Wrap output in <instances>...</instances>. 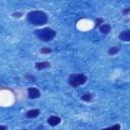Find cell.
<instances>
[{
    "instance_id": "cell-1",
    "label": "cell",
    "mask_w": 130,
    "mask_h": 130,
    "mask_svg": "<svg viewBox=\"0 0 130 130\" xmlns=\"http://www.w3.org/2000/svg\"><path fill=\"white\" fill-rule=\"evenodd\" d=\"M48 15L42 10H31L26 14V21L34 26H42L48 22Z\"/></svg>"
},
{
    "instance_id": "cell-2",
    "label": "cell",
    "mask_w": 130,
    "mask_h": 130,
    "mask_svg": "<svg viewBox=\"0 0 130 130\" xmlns=\"http://www.w3.org/2000/svg\"><path fill=\"white\" fill-rule=\"evenodd\" d=\"M35 35L37 36V38L40 41H42L44 43H48L56 37L57 32H56V30H54L51 27H42V28L35 30Z\"/></svg>"
},
{
    "instance_id": "cell-3",
    "label": "cell",
    "mask_w": 130,
    "mask_h": 130,
    "mask_svg": "<svg viewBox=\"0 0 130 130\" xmlns=\"http://www.w3.org/2000/svg\"><path fill=\"white\" fill-rule=\"evenodd\" d=\"M86 81H87V76L84 73L70 74L68 77V83L72 87H78L80 85H83Z\"/></svg>"
},
{
    "instance_id": "cell-4",
    "label": "cell",
    "mask_w": 130,
    "mask_h": 130,
    "mask_svg": "<svg viewBox=\"0 0 130 130\" xmlns=\"http://www.w3.org/2000/svg\"><path fill=\"white\" fill-rule=\"evenodd\" d=\"M41 96V91L36 86H30L27 88V98L30 100H37Z\"/></svg>"
},
{
    "instance_id": "cell-5",
    "label": "cell",
    "mask_w": 130,
    "mask_h": 130,
    "mask_svg": "<svg viewBox=\"0 0 130 130\" xmlns=\"http://www.w3.org/2000/svg\"><path fill=\"white\" fill-rule=\"evenodd\" d=\"M47 123H48L50 126H52V127H55V126H57V125H59V124L61 123V118H60L59 116H56V115H52V116H50V117L48 118V120H47Z\"/></svg>"
},
{
    "instance_id": "cell-6",
    "label": "cell",
    "mask_w": 130,
    "mask_h": 130,
    "mask_svg": "<svg viewBox=\"0 0 130 130\" xmlns=\"http://www.w3.org/2000/svg\"><path fill=\"white\" fill-rule=\"evenodd\" d=\"M40 114H41V111L39 109H31V110H28L27 112H25L24 116L27 119H35V118L39 117Z\"/></svg>"
},
{
    "instance_id": "cell-7",
    "label": "cell",
    "mask_w": 130,
    "mask_h": 130,
    "mask_svg": "<svg viewBox=\"0 0 130 130\" xmlns=\"http://www.w3.org/2000/svg\"><path fill=\"white\" fill-rule=\"evenodd\" d=\"M118 38H119L121 41L125 42V43L130 42V29H125V30H122V31L119 34Z\"/></svg>"
},
{
    "instance_id": "cell-8",
    "label": "cell",
    "mask_w": 130,
    "mask_h": 130,
    "mask_svg": "<svg viewBox=\"0 0 130 130\" xmlns=\"http://www.w3.org/2000/svg\"><path fill=\"white\" fill-rule=\"evenodd\" d=\"M35 66H36V69L37 70L41 71V70H44V69L49 68L51 66V63L48 62V61H42V62H37L35 64Z\"/></svg>"
},
{
    "instance_id": "cell-9",
    "label": "cell",
    "mask_w": 130,
    "mask_h": 130,
    "mask_svg": "<svg viewBox=\"0 0 130 130\" xmlns=\"http://www.w3.org/2000/svg\"><path fill=\"white\" fill-rule=\"evenodd\" d=\"M99 29H100V32H102L103 35H108V34L111 31V25H110L109 23L104 22V23L99 27Z\"/></svg>"
},
{
    "instance_id": "cell-10",
    "label": "cell",
    "mask_w": 130,
    "mask_h": 130,
    "mask_svg": "<svg viewBox=\"0 0 130 130\" xmlns=\"http://www.w3.org/2000/svg\"><path fill=\"white\" fill-rule=\"evenodd\" d=\"M81 101L85 102V103H89L93 100V94L92 93H89V92H86V93H83L81 96H80Z\"/></svg>"
},
{
    "instance_id": "cell-11",
    "label": "cell",
    "mask_w": 130,
    "mask_h": 130,
    "mask_svg": "<svg viewBox=\"0 0 130 130\" xmlns=\"http://www.w3.org/2000/svg\"><path fill=\"white\" fill-rule=\"evenodd\" d=\"M119 51H120L119 47H116V46H115V47H111V48L109 49V51H108V54H109L110 56H114V55L118 54Z\"/></svg>"
},
{
    "instance_id": "cell-12",
    "label": "cell",
    "mask_w": 130,
    "mask_h": 130,
    "mask_svg": "<svg viewBox=\"0 0 130 130\" xmlns=\"http://www.w3.org/2000/svg\"><path fill=\"white\" fill-rule=\"evenodd\" d=\"M52 52V49L49 47H43L40 49V53L41 54H50Z\"/></svg>"
},
{
    "instance_id": "cell-13",
    "label": "cell",
    "mask_w": 130,
    "mask_h": 130,
    "mask_svg": "<svg viewBox=\"0 0 130 130\" xmlns=\"http://www.w3.org/2000/svg\"><path fill=\"white\" fill-rule=\"evenodd\" d=\"M103 23H104V19L102 17H98L95 19V22H94V27H100Z\"/></svg>"
},
{
    "instance_id": "cell-14",
    "label": "cell",
    "mask_w": 130,
    "mask_h": 130,
    "mask_svg": "<svg viewBox=\"0 0 130 130\" xmlns=\"http://www.w3.org/2000/svg\"><path fill=\"white\" fill-rule=\"evenodd\" d=\"M26 79H28L30 82H35L36 81V77L34 76V75H31V74H29V73H27V74H25V76H24Z\"/></svg>"
},
{
    "instance_id": "cell-15",
    "label": "cell",
    "mask_w": 130,
    "mask_h": 130,
    "mask_svg": "<svg viewBox=\"0 0 130 130\" xmlns=\"http://www.w3.org/2000/svg\"><path fill=\"white\" fill-rule=\"evenodd\" d=\"M110 130H121V125L120 124H115L112 127H110Z\"/></svg>"
},
{
    "instance_id": "cell-16",
    "label": "cell",
    "mask_w": 130,
    "mask_h": 130,
    "mask_svg": "<svg viewBox=\"0 0 130 130\" xmlns=\"http://www.w3.org/2000/svg\"><path fill=\"white\" fill-rule=\"evenodd\" d=\"M22 15H23L22 12H13V13H12V16H13L14 18H20Z\"/></svg>"
},
{
    "instance_id": "cell-17",
    "label": "cell",
    "mask_w": 130,
    "mask_h": 130,
    "mask_svg": "<svg viewBox=\"0 0 130 130\" xmlns=\"http://www.w3.org/2000/svg\"><path fill=\"white\" fill-rule=\"evenodd\" d=\"M129 12H130V7L126 8V9H124V10L122 11V13H123L124 15H128V14H129Z\"/></svg>"
},
{
    "instance_id": "cell-18",
    "label": "cell",
    "mask_w": 130,
    "mask_h": 130,
    "mask_svg": "<svg viewBox=\"0 0 130 130\" xmlns=\"http://www.w3.org/2000/svg\"><path fill=\"white\" fill-rule=\"evenodd\" d=\"M7 129H8V127L6 125H1L0 124V130H7Z\"/></svg>"
},
{
    "instance_id": "cell-19",
    "label": "cell",
    "mask_w": 130,
    "mask_h": 130,
    "mask_svg": "<svg viewBox=\"0 0 130 130\" xmlns=\"http://www.w3.org/2000/svg\"><path fill=\"white\" fill-rule=\"evenodd\" d=\"M21 130H29V129H21Z\"/></svg>"
}]
</instances>
